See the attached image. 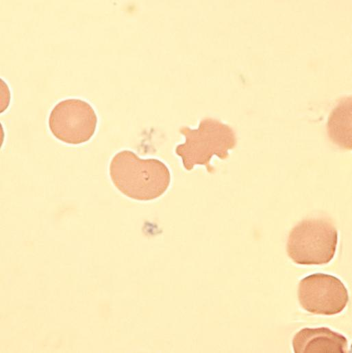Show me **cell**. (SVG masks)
Returning <instances> with one entry per match:
<instances>
[{
  "instance_id": "obj_1",
  "label": "cell",
  "mask_w": 352,
  "mask_h": 353,
  "mask_svg": "<svg viewBox=\"0 0 352 353\" xmlns=\"http://www.w3.org/2000/svg\"><path fill=\"white\" fill-rule=\"evenodd\" d=\"M109 174L120 192L140 201L162 196L171 180L169 169L164 162L154 158L141 159L129 150L115 154L110 164Z\"/></svg>"
},
{
  "instance_id": "obj_2",
  "label": "cell",
  "mask_w": 352,
  "mask_h": 353,
  "mask_svg": "<svg viewBox=\"0 0 352 353\" xmlns=\"http://www.w3.org/2000/svg\"><path fill=\"white\" fill-rule=\"evenodd\" d=\"M179 132L184 135L185 142L176 147L175 153L188 171L201 165L208 172L214 173L215 169L210 164L212 157L215 155L223 160L227 159L228 151L237 144V136L233 128L212 118L202 119L195 129L181 127Z\"/></svg>"
},
{
  "instance_id": "obj_3",
  "label": "cell",
  "mask_w": 352,
  "mask_h": 353,
  "mask_svg": "<svg viewBox=\"0 0 352 353\" xmlns=\"http://www.w3.org/2000/svg\"><path fill=\"white\" fill-rule=\"evenodd\" d=\"M338 231L327 217L303 219L290 231L286 250L289 257L300 265H323L334 258Z\"/></svg>"
},
{
  "instance_id": "obj_4",
  "label": "cell",
  "mask_w": 352,
  "mask_h": 353,
  "mask_svg": "<svg viewBox=\"0 0 352 353\" xmlns=\"http://www.w3.org/2000/svg\"><path fill=\"white\" fill-rule=\"evenodd\" d=\"M97 116L90 103L70 98L58 102L51 109L48 126L58 140L71 145L89 141L97 125Z\"/></svg>"
},
{
  "instance_id": "obj_5",
  "label": "cell",
  "mask_w": 352,
  "mask_h": 353,
  "mask_svg": "<svg viewBox=\"0 0 352 353\" xmlns=\"http://www.w3.org/2000/svg\"><path fill=\"white\" fill-rule=\"evenodd\" d=\"M300 305L316 314L333 315L342 312L349 302L346 287L338 278L316 273L301 280L298 287Z\"/></svg>"
},
{
  "instance_id": "obj_6",
  "label": "cell",
  "mask_w": 352,
  "mask_h": 353,
  "mask_svg": "<svg viewBox=\"0 0 352 353\" xmlns=\"http://www.w3.org/2000/svg\"><path fill=\"white\" fill-rule=\"evenodd\" d=\"M292 347L295 353H346L348 341L327 327L305 328L294 335Z\"/></svg>"
},
{
  "instance_id": "obj_7",
  "label": "cell",
  "mask_w": 352,
  "mask_h": 353,
  "mask_svg": "<svg viewBox=\"0 0 352 353\" xmlns=\"http://www.w3.org/2000/svg\"><path fill=\"white\" fill-rule=\"evenodd\" d=\"M327 134L331 140L344 149H351V96L342 98L329 117Z\"/></svg>"
}]
</instances>
